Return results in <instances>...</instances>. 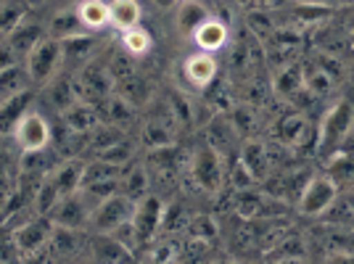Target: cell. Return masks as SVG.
Returning <instances> with one entry per match:
<instances>
[{
	"mask_svg": "<svg viewBox=\"0 0 354 264\" xmlns=\"http://www.w3.org/2000/svg\"><path fill=\"white\" fill-rule=\"evenodd\" d=\"M61 64H64V43L50 37V35H45L43 40L27 53L24 69L30 74V82L35 88H45L59 74Z\"/></svg>",
	"mask_w": 354,
	"mask_h": 264,
	"instance_id": "1",
	"label": "cell"
},
{
	"mask_svg": "<svg viewBox=\"0 0 354 264\" xmlns=\"http://www.w3.org/2000/svg\"><path fill=\"white\" fill-rule=\"evenodd\" d=\"M354 127V106L349 101H336L323 114L320 132H317V146L323 153H333L346 140V135Z\"/></svg>",
	"mask_w": 354,
	"mask_h": 264,
	"instance_id": "2",
	"label": "cell"
},
{
	"mask_svg": "<svg viewBox=\"0 0 354 264\" xmlns=\"http://www.w3.org/2000/svg\"><path fill=\"white\" fill-rule=\"evenodd\" d=\"M133 211H135V198H130L127 193L117 191L93 206L88 227L93 233H114L119 225L133 220Z\"/></svg>",
	"mask_w": 354,
	"mask_h": 264,
	"instance_id": "3",
	"label": "cell"
},
{
	"mask_svg": "<svg viewBox=\"0 0 354 264\" xmlns=\"http://www.w3.org/2000/svg\"><path fill=\"white\" fill-rule=\"evenodd\" d=\"M11 138H14L16 146L21 148L27 156H32V153H45L50 148V140H53V127H50V122L40 111L30 109L21 117V122L16 124Z\"/></svg>",
	"mask_w": 354,
	"mask_h": 264,
	"instance_id": "4",
	"label": "cell"
},
{
	"mask_svg": "<svg viewBox=\"0 0 354 264\" xmlns=\"http://www.w3.org/2000/svg\"><path fill=\"white\" fill-rule=\"evenodd\" d=\"M339 196V185L330 175H312L310 182L304 185V191L299 196V211L304 217H323L325 211H330Z\"/></svg>",
	"mask_w": 354,
	"mask_h": 264,
	"instance_id": "5",
	"label": "cell"
},
{
	"mask_svg": "<svg viewBox=\"0 0 354 264\" xmlns=\"http://www.w3.org/2000/svg\"><path fill=\"white\" fill-rule=\"evenodd\" d=\"M164 225V204L159 196H143L135 201V211H133V227H135V241L138 246H148L159 227Z\"/></svg>",
	"mask_w": 354,
	"mask_h": 264,
	"instance_id": "6",
	"label": "cell"
},
{
	"mask_svg": "<svg viewBox=\"0 0 354 264\" xmlns=\"http://www.w3.org/2000/svg\"><path fill=\"white\" fill-rule=\"evenodd\" d=\"M90 214H93V204L85 198L82 191H74L69 196H61L48 217L53 220V225H59V227L82 230V227H88Z\"/></svg>",
	"mask_w": 354,
	"mask_h": 264,
	"instance_id": "7",
	"label": "cell"
},
{
	"mask_svg": "<svg viewBox=\"0 0 354 264\" xmlns=\"http://www.w3.org/2000/svg\"><path fill=\"white\" fill-rule=\"evenodd\" d=\"M53 220L48 217V214H37L35 220L24 222L21 227H16L14 230V246L21 254H37V251H43L48 246V241H50V235H53Z\"/></svg>",
	"mask_w": 354,
	"mask_h": 264,
	"instance_id": "8",
	"label": "cell"
},
{
	"mask_svg": "<svg viewBox=\"0 0 354 264\" xmlns=\"http://www.w3.org/2000/svg\"><path fill=\"white\" fill-rule=\"evenodd\" d=\"M193 177L198 188L207 193H217L222 188V156L214 146H204L193 156Z\"/></svg>",
	"mask_w": 354,
	"mask_h": 264,
	"instance_id": "9",
	"label": "cell"
},
{
	"mask_svg": "<svg viewBox=\"0 0 354 264\" xmlns=\"http://www.w3.org/2000/svg\"><path fill=\"white\" fill-rule=\"evenodd\" d=\"M217 72H220V64L214 59V53L196 50L183 61V74L196 90H207L217 79Z\"/></svg>",
	"mask_w": 354,
	"mask_h": 264,
	"instance_id": "10",
	"label": "cell"
},
{
	"mask_svg": "<svg viewBox=\"0 0 354 264\" xmlns=\"http://www.w3.org/2000/svg\"><path fill=\"white\" fill-rule=\"evenodd\" d=\"M227 37H230L227 24L220 21V19H212V16L204 19L191 35L193 45H196L198 50H204V53H217V50H222V48L227 45Z\"/></svg>",
	"mask_w": 354,
	"mask_h": 264,
	"instance_id": "11",
	"label": "cell"
},
{
	"mask_svg": "<svg viewBox=\"0 0 354 264\" xmlns=\"http://www.w3.org/2000/svg\"><path fill=\"white\" fill-rule=\"evenodd\" d=\"M32 98H35L32 90H24V93H16L11 98H3L0 101V138L14 135L16 124L32 109Z\"/></svg>",
	"mask_w": 354,
	"mask_h": 264,
	"instance_id": "12",
	"label": "cell"
},
{
	"mask_svg": "<svg viewBox=\"0 0 354 264\" xmlns=\"http://www.w3.org/2000/svg\"><path fill=\"white\" fill-rule=\"evenodd\" d=\"M85 167H88V162H82L80 156H69V159H64V162L48 175L53 180L59 196H69V193L80 191V185H82V180H85Z\"/></svg>",
	"mask_w": 354,
	"mask_h": 264,
	"instance_id": "13",
	"label": "cell"
},
{
	"mask_svg": "<svg viewBox=\"0 0 354 264\" xmlns=\"http://www.w3.org/2000/svg\"><path fill=\"white\" fill-rule=\"evenodd\" d=\"M45 103L48 106H53V111L56 114H64L72 103L80 101V95H77V85H74V77H66V74H56L48 85H45Z\"/></svg>",
	"mask_w": 354,
	"mask_h": 264,
	"instance_id": "14",
	"label": "cell"
},
{
	"mask_svg": "<svg viewBox=\"0 0 354 264\" xmlns=\"http://www.w3.org/2000/svg\"><path fill=\"white\" fill-rule=\"evenodd\" d=\"M61 122L74 132H90L95 130L98 124H101V114H98V109H95V103H88V101H77L72 103L64 114H61Z\"/></svg>",
	"mask_w": 354,
	"mask_h": 264,
	"instance_id": "15",
	"label": "cell"
},
{
	"mask_svg": "<svg viewBox=\"0 0 354 264\" xmlns=\"http://www.w3.org/2000/svg\"><path fill=\"white\" fill-rule=\"evenodd\" d=\"M109 14H111V27L114 30L127 32L133 27H140L143 6H140V0H109Z\"/></svg>",
	"mask_w": 354,
	"mask_h": 264,
	"instance_id": "16",
	"label": "cell"
},
{
	"mask_svg": "<svg viewBox=\"0 0 354 264\" xmlns=\"http://www.w3.org/2000/svg\"><path fill=\"white\" fill-rule=\"evenodd\" d=\"M77 16L88 32H101L111 27V14H109V0H80L77 3Z\"/></svg>",
	"mask_w": 354,
	"mask_h": 264,
	"instance_id": "17",
	"label": "cell"
},
{
	"mask_svg": "<svg viewBox=\"0 0 354 264\" xmlns=\"http://www.w3.org/2000/svg\"><path fill=\"white\" fill-rule=\"evenodd\" d=\"M45 35H48V32L43 30V24H37V21H27V19H24V21H21V24H19L8 37H6V40L11 43V48L16 50V56L24 61L27 59V53H30L32 48L43 40Z\"/></svg>",
	"mask_w": 354,
	"mask_h": 264,
	"instance_id": "18",
	"label": "cell"
},
{
	"mask_svg": "<svg viewBox=\"0 0 354 264\" xmlns=\"http://www.w3.org/2000/svg\"><path fill=\"white\" fill-rule=\"evenodd\" d=\"M93 259H98V262H127V259H133V249H127L111 233H95Z\"/></svg>",
	"mask_w": 354,
	"mask_h": 264,
	"instance_id": "19",
	"label": "cell"
},
{
	"mask_svg": "<svg viewBox=\"0 0 354 264\" xmlns=\"http://www.w3.org/2000/svg\"><path fill=\"white\" fill-rule=\"evenodd\" d=\"M204 19H209V11L204 3H198V0H180V3H177V14H175L177 32H183V35L191 37L193 30H196Z\"/></svg>",
	"mask_w": 354,
	"mask_h": 264,
	"instance_id": "20",
	"label": "cell"
},
{
	"mask_svg": "<svg viewBox=\"0 0 354 264\" xmlns=\"http://www.w3.org/2000/svg\"><path fill=\"white\" fill-rule=\"evenodd\" d=\"M48 35L64 43V40H69V37H77V35H93V32L85 30L82 21H80V16H77V11L69 8V11H61V14H56L50 21H48Z\"/></svg>",
	"mask_w": 354,
	"mask_h": 264,
	"instance_id": "21",
	"label": "cell"
},
{
	"mask_svg": "<svg viewBox=\"0 0 354 264\" xmlns=\"http://www.w3.org/2000/svg\"><path fill=\"white\" fill-rule=\"evenodd\" d=\"M140 140L146 143L148 148H169L175 146V124L172 122H162V119H151L143 124V132H140Z\"/></svg>",
	"mask_w": 354,
	"mask_h": 264,
	"instance_id": "22",
	"label": "cell"
},
{
	"mask_svg": "<svg viewBox=\"0 0 354 264\" xmlns=\"http://www.w3.org/2000/svg\"><path fill=\"white\" fill-rule=\"evenodd\" d=\"M238 159L246 164V169L257 177V182H259V180L267 175V169H270V156H267V148H265V143H259V140H249L246 146L241 148Z\"/></svg>",
	"mask_w": 354,
	"mask_h": 264,
	"instance_id": "23",
	"label": "cell"
},
{
	"mask_svg": "<svg viewBox=\"0 0 354 264\" xmlns=\"http://www.w3.org/2000/svg\"><path fill=\"white\" fill-rule=\"evenodd\" d=\"M30 74L24 69V61L21 64H14L8 69H0V101L3 98H11L16 93H24L30 90Z\"/></svg>",
	"mask_w": 354,
	"mask_h": 264,
	"instance_id": "24",
	"label": "cell"
},
{
	"mask_svg": "<svg viewBox=\"0 0 354 264\" xmlns=\"http://www.w3.org/2000/svg\"><path fill=\"white\" fill-rule=\"evenodd\" d=\"M80 249L77 243V230H69V227H53V235L48 241L45 251L53 256V259H66V256H74V251Z\"/></svg>",
	"mask_w": 354,
	"mask_h": 264,
	"instance_id": "25",
	"label": "cell"
},
{
	"mask_svg": "<svg viewBox=\"0 0 354 264\" xmlns=\"http://www.w3.org/2000/svg\"><path fill=\"white\" fill-rule=\"evenodd\" d=\"M299 90H304V69H301V64L283 66L278 77H275V93L281 98H294Z\"/></svg>",
	"mask_w": 354,
	"mask_h": 264,
	"instance_id": "26",
	"label": "cell"
},
{
	"mask_svg": "<svg viewBox=\"0 0 354 264\" xmlns=\"http://www.w3.org/2000/svg\"><path fill=\"white\" fill-rule=\"evenodd\" d=\"M133 119H135V106L127 101V98H122L119 93H111V95L106 98V122H109V124L124 130Z\"/></svg>",
	"mask_w": 354,
	"mask_h": 264,
	"instance_id": "27",
	"label": "cell"
},
{
	"mask_svg": "<svg viewBox=\"0 0 354 264\" xmlns=\"http://www.w3.org/2000/svg\"><path fill=\"white\" fill-rule=\"evenodd\" d=\"M122 48H124L127 56L143 59V56L151 53V48H153V37H151V32L143 30V27H133V30L122 32Z\"/></svg>",
	"mask_w": 354,
	"mask_h": 264,
	"instance_id": "28",
	"label": "cell"
},
{
	"mask_svg": "<svg viewBox=\"0 0 354 264\" xmlns=\"http://www.w3.org/2000/svg\"><path fill=\"white\" fill-rule=\"evenodd\" d=\"M122 193H127L130 198H143L148 191V169L146 167H133V169H124L122 182H119Z\"/></svg>",
	"mask_w": 354,
	"mask_h": 264,
	"instance_id": "29",
	"label": "cell"
},
{
	"mask_svg": "<svg viewBox=\"0 0 354 264\" xmlns=\"http://www.w3.org/2000/svg\"><path fill=\"white\" fill-rule=\"evenodd\" d=\"M93 159L106 162V164H119V167H124V164H130V159H133V148L127 146V143H124V138H122V140L111 143V146L93 151Z\"/></svg>",
	"mask_w": 354,
	"mask_h": 264,
	"instance_id": "30",
	"label": "cell"
},
{
	"mask_svg": "<svg viewBox=\"0 0 354 264\" xmlns=\"http://www.w3.org/2000/svg\"><path fill=\"white\" fill-rule=\"evenodd\" d=\"M304 88L315 98H325L333 90V74L325 72V69H315V72L304 74Z\"/></svg>",
	"mask_w": 354,
	"mask_h": 264,
	"instance_id": "31",
	"label": "cell"
},
{
	"mask_svg": "<svg viewBox=\"0 0 354 264\" xmlns=\"http://www.w3.org/2000/svg\"><path fill=\"white\" fill-rule=\"evenodd\" d=\"M328 175L336 180V185H354V156H333V162H330V169H328Z\"/></svg>",
	"mask_w": 354,
	"mask_h": 264,
	"instance_id": "32",
	"label": "cell"
},
{
	"mask_svg": "<svg viewBox=\"0 0 354 264\" xmlns=\"http://www.w3.org/2000/svg\"><path fill=\"white\" fill-rule=\"evenodd\" d=\"M24 21V11L16 6V3H8V0H0V35L8 37L11 32Z\"/></svg>",
	"mask_w": 354,
	"mask_h": 264,
	"instance_id": "33",
	"label": "cell"
},
{
	"mask_svg": "<svg viewBox=\"0 0 354 264\" xmlns=\"http://www.w3.org/2000/svg\"><path fill=\"white\" fill-rule=\"evenodd\" d=\"M61 196L56 191V185H53V180L50 177H45V182L40 185V191H37V198H35V206H37V214H50V209L56 206Z\"/></svg>",
	"mask_w": 354,
	"mask_h": 264,
	"instance_id": "34",
	"label": "cell"
},
{
	"mask_svg": "<svg viewBox=\"0 0 354 264\" xmlns=\"http://www.w3.org/2000/svg\"><path fill=\"white\" fill-rule=\"evenodd\" d=\"M188 227H191L193 238H198V241H212V238H217V222L212 220V217H207V214L193 217Z\"/></svg>",
	"mask_w": 354,
	"mask_h": 264,
	"instance_id": "35",
	"label": "cell"
},
{
	"mask_svg": "<svg viewBox=\"0 0 354 264\" xmlns=\"http://www.w3.org/2000/svg\"><path fill=\"white\" fill-rule=\"evenodd\" d=\"M230 182L236 185V191H249V188H254L257 185V177L251 175L249 169H246V164L241 162V159H236V164H233V172H230Z\"/></svg>",
	"mask_w": 354,
	"mask_h": 264,
	"instance_id": "36",
	"label": "cell"
},
{
	"mask_svg": "<svg viewBox=\"0 0 354 264\" xmlns=\"http://www.w3.org/2000/svg\"><path fill=\"white\" fill-rule=\"evenodd\" d=\"M259 206H262V198L254 193V188L241 191V196H238V214L254 217V214H259Z\"/></svg>",
	"mask_w": 354,
	"mask_h": 264,
	"instance_id": "37",
	"label": "cell"
},
{
	"mask_svg": "<svg viewBox=\"0 0 354 264\" xmlns=\"http://www.w3.org/2000/svg\"><path fill=\"white\" fill-rule=\"evenodd\" d=\"M14 64H21V59L16 56V50L11 48V43L6 37H0V69H8Z\"/></svg>",
	"mask_w": 354,
	"mask_h": 264,
	"instance_id": "38",
	"label": "cell"
},
{
	"mask_svg": "<svg viewBox=\"0 0 354 264\" xmlns=\"http://www.w3.org/2000/svg\"><path fill=\"white\" fill-rule=\"evenodd\" d=\"M153 6H159V8H175L177 0H151Z\"/></svg>",
	"mask_w": 354,
	"mask_h": 264,
	"instance_id": "39",
	"label": "cell"
},
{
	"mask_svg": "<svg viewBox=\"0 0 354 264\" xmlns=\"http://www.w3.org/2000/svg\"><path fill=\"white\" fill-rule=\"evenodd\" d=\"M315 3H317V6H341L344 0H315Z\"/></svg>",
	"mask_w": 354,
	"mask_h": 264,
	"instance_id": "40",
	"label": "cell"
}]
</instances>
